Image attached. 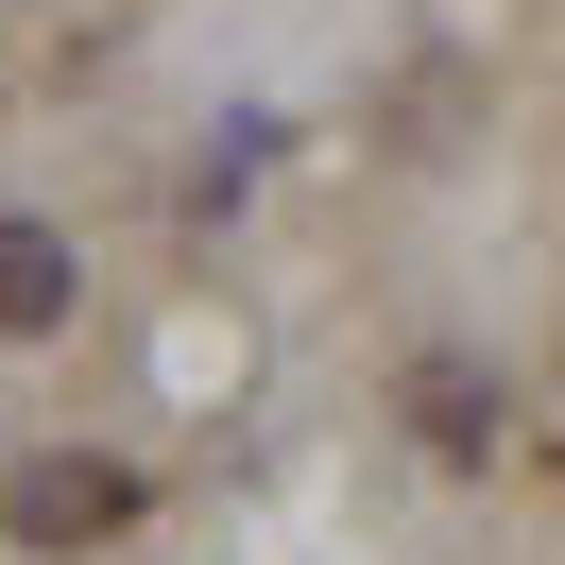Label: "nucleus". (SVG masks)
Returning a JSON list of instances; mask_svg holds the SVG:
<instances>
[{
    "label": "nucleus",
    "instance_id": "1",
    "mask_svg": "<svg viewBox=\"0 0 565 565\" xmlns=\"http://www.w3.org/2000/svg\"><path fill=\"white\" fill-rule=\"evenodd\" d=\"M0 531H18V548H104V531H138V462H104V446L18 462V480H0Z\"/></svg>",
    "mask_w": 565,
    "mask_h": 565
},
{
    "label": "nucleus",
    "instance_id": "2",
    "mask_svg": "<svg viewBox=\"0 0 565 565\" xmlns=\"http://www.w3.org/2000/svg\"><path fill=\"white\" fill-rule=\"evenodd\" d=\"M70 309H86V257H70V223L0 206V343H52Z\"/></svg>",
    "mask_w": 565,
    "mask_h": 565
},
{
    "label": "nucleus",
    "instance_id": "3",
    "mask_svg": "<svg viewBox=\"0 0 565 565\" xmlns=\"http://www.w3.org/2000/svg\"><path fill=\"white\" fill-rule=\"evenodd\" d=\"M412 412H428V446H446V462H497V394L462 377V360H428V377H412Z\"/></svg>",
    "mask_w": 565,
    "mask_h": 565
}]
</instances>
